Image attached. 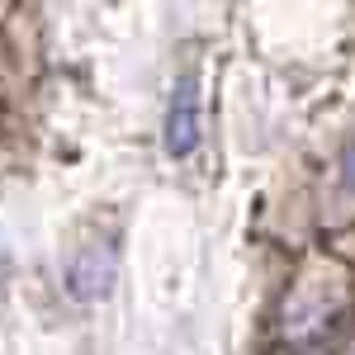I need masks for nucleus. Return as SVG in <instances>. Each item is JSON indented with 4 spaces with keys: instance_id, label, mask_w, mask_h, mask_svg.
Returning a JSON list of instances; mask_svg holds the SVG:
<instances>
[{
    "instance_id": "obj_1",
    "label": "nucleus",
    "mask_w": 355,
    "mask_h": 355,
    "mask_svg": "<svg viewBox=\"0 0 355 355\" xmlns=\"http://www.w3.org/2000/svg\"><path fill=\"white\" fill-rule=\"evenodd\" d=\"M327 327H341V303L331 299L327 289H318V284L299 289L294 303H289V322H284L289 341L303 346V351H322L327 346Z\"/></svg>"
},
{
    "instance_id": "obj_2",
    "label": "nucleus",
    "mask_w": 355,
    "mask_h": 355,
    "mask_svg": "<svg viewBox=\"0 0 355 355\" xmlns=\"http://www.w3.org/2000/svg\"><path fill=\"white\" fill-rule=\"evenodd\" d=\"M199 147V81L185 71L171 90V110H166V152L171 157H190Z\"/></svg>"
},
{
    "instance_id": "obj_3",
    "label": "nucleus",
    "mask_w": 355,
    "mask_h": 355,
    "mask_svg": "<svg viewBox=\"0 0 355 355\" xmlns=\"http://www.w3.org/2000/svg\"><path fill=\"white\" fill-rule=\"evenodd\" d=\"M67 284H71L76 299H100V294L114 284V251L85 246L81 256L71 261V270H67Z\"/></svg>"
},
{
    "instance_id": "obj_4",
    "label": "nucleus",
    "mask_w": 355,
    "mask_h": 355,
    "mask_svg": "<svg viewBox=\"0 0 355 355\" xmlns=\"http://www.w3.org/2000/svg\"><path fill=\"white\" fill-rule=\"evenodd\" d=\"M341 185L355 194V152H346V162H341Z\"/></svg>"
}]
</instances>
